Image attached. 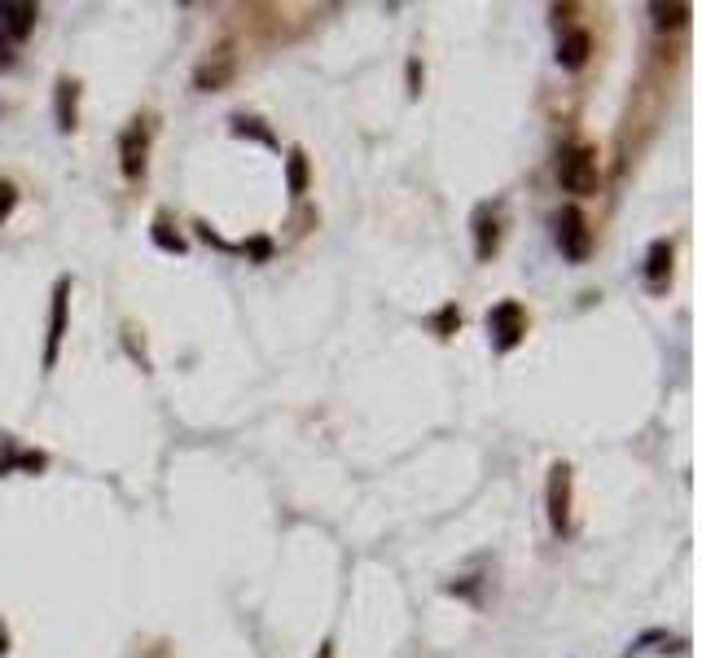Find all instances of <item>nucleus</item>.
Masks as SVG:
<instances>
[{"label": "nucleus", "instance_id": "1", "mask_svg": "<svg viewBox=\"0 0 702 658\" xmlns=\"http://www.w3.org/2000/svg\"><path fill=\"white\" fill-rule=\"evenodd\" d=\"M557 180H562V189L575 193V198L598 193V180H602L598 150H593V145H571V150H562V159H557Z\"/></svg>", "mask_w": 702, "mask_h": 658}, {"label": "nucleus", "instance_id": "2", "mask_svg": "<svg viewBox=\"0 0 702 658\" xmlns=\"http://www.w3.org/2000/svg\"><path fill=\"white\" fill-rule=\"evenodd\" d=\"M553 225H557V246H562V255H566V260H575V264L589 260V251H593V233H589V219H584V211H579V206H562Z\"/></svg>", "mask_w": 702, "mask_h": 658}, {"label": "nucleus", "instance_id": "3", "mask_svg": "<svg viewBox=\"0 0 702 658\" xmlns=\"http://www.w3.org/2000/svg\"><path fill=\"white\" fill-rule=\"evenodd\" d=\"M488 334H492L497 352H514V347L523 343V334H527V312H523L514 299L497 303V307L488 312Z\"/></svg>", "mask_w": 702, "mask_h": 658}, {"label": "nucleus", "instance_id": "4", "mask_svg": "<svg viewBox=\"0 0 702 658\" xmlns=\"http://www.w3.org/2000/svg\"><path fill=\"white\" fill-rule=\"evenodd\" d=\"M549 527L557 535L571 531V466L566 461H557L549 470Z\"/></svg>", "mask_w": 702, "mask_h": 658}, {"label": "nucleus", "instance_id": "5", "mask_svg": "<svg viewBox=\"0 0 702 658\" xmlns=\"http://www.w3.org/2000/svg\"><path fill=\"white\" fill-rule=\"evenodd\" d=\"M233 75H238V53H228V49H215L198 71H193V84L202 92H220L233 84Z\"/></svg>", "mask_w": 702, "mask_h": 658}, {"label": "nucleus", "instance_id": "6", "mask_svg": "<svg viewBox=\"0 0 702 658\" xmlns=\"http://www.w3.org/2000/svg\"><path fill=\"white\" fill-rule=\"evenodd\" d=\"M146 154H150V137L141 124H133L124 137H120V167L128 180H141L146 176Z\"/></svg>", "mask_w": 702, "mask_h": 658}, {"label": "nucleus", "instance_id": "7", "mask_svg": "<svg viewBox=\"0 0 702 658\" xmlns=\"http://www.w3.org/2000/svg\"><path fill=\"white\" fill-rule=\"evenodd\" d=\"M66 299H71V281H58V290H53V316H49V343H45V369L58 365V347L66 339Z\"/></svg>", "mask_w": 702, "mask_h": 658}, {"label": "nucleus", "instance_id": "8", "mask_svg": "<svg viewBox=\"0 0 702 658\" xmlns=\"http://www.w3.org/2000/svg\"><path fill=\"white\" fill-rule=\"evenodd\" d=\"M501 246V219H497V206H479L475 211V255L479 260H492Z\"/></svg>", "mask_w": 702, "mask_h": 658}, {"label": "nucleus", "instance_id": "9", "mask_svg": "<svg viewBox=\"0 0 702 658\" xmlns=\"http://www.w3.org/2000/svg\"><path fill=\"white\" fill-rule=\"evenodd\" d=\"M0 18H5V27H10L14 45H23V40L36 31L40 10H36V5H27V0H5V5H0Z\"/></svg>", "mask_w": 702, "mask_h": 658}, {"label": "nucleus", "instance_id": "10", "mask_svg": "<svg viewBox=\"0 0 702 658\" xmlns=\"http://www.w3.org/2000/svg\"><path fill=\"white\" fill-rule=\"evenodd\" d=\"M53 105H58V128L71 132L79 124V79L62 75L58 79V92H53Z\"/></svg>", "mask_w": 702, "mask_h": 658}, {"label": "nucleus", "instance_id": "11", "mask_svg": "<svg viewBox=\"0 0 702 658\" xmlns=\"http://www.w3.org/2000/svg\"><path fill=\"white\" fill-rule=\"evenodd\" d=\"M672 281V242H654L645 255V286L650 294H663Z\"/></svg>", "mask_w": 702, "mask_h": 658}, {"label": "nucleus", "instance_id": "12", "mask_svg": "<svg viewBox=\"0 0 702 658\" xmlns=\"http://www.w3.org/2000/svg\"><path fill=\"white\" fill-rule=\"evenodd\" d=\"M589 53H593V36H589V31H571V36H562V45H557V62H562L566 71H579L584 62H589Z\"/></svg>", "mask_w": 702, "mask_h": 658}, {"label": "nucleus", "instance_id": "13", "mask_svg": "<svg viewBox=\"0 0 702 658\" xmlns=\"http://www.w3.org/2000/svg\"><path fill=\"white\" fill-rule=\"evenodd\" d=\"M286 180H290V193H294V198L308 193V154H303V150H290V159H286Z\"/></svg>", "mask_w": 702, "mask_h": 658}, {"label": "nucleus", "instance_id": "14", "mask_svg": "<svg viewBox=\"0 0 702 658\" xmlns=\"http://www.w3.org/2000/svg\"><path fill=\"white\" fill-rule=\"evenodd\" d=\"M650 14H654L659 27H685L693 10H689V5H650Z\"/></svg>", "mask_w": 702, "mask_h": 658}, {"label": "nucleus", "instance_id": "15", "mask_svg": "<svg viewBox=\"0 0 702 658\" xmlns=\"http://www.w3.org/2000/svg\"><path fill=\"white\" fill-rule=\"evenodd\" d=\"M233 137H255V141H264V145H277V137H273L268 128H260V119H247V115L233 119Z\"/></svg>", "mask_w": 702, "mask_h": 658}, {"label": "nucleus", "instance_id": "16", "mask_svg": "<svg viewBox=\"0 0 702 658\" xmlns=\"http://www.w3.org/2000/svg\"><path fill=\"white\" fill-rule=\"evenodd\" d=\"M154 242H159L163 251H176V255L185 251V238H180V233H172L167 219H159V225H154Z\"/></svg>", "mask_w": 702, "mask_h": 658}, {"label": "nucleus", "instance_id": "17", "mask_svg": "<svg viewBox=\"0 0 702 658\" xmlns=\"http://www.w3.org/2000/svg\"><path fill=\"white\" fill-rule=\"evenodd\" d=\"M14 206H18V189H14V180H0V225L14 215Z\"/></svg>", "mask_w": 702, "mask_h": 658}, {"label": "nucleus", "instance_id": "18", "mask_svg": "<svg viewBox=\"0 0 702 658\" xmlns=\"http://www.w3.org/2000/svg\"><path fill=\"white\" fill-rule=\"evenodd\" d=\"M14 36H10V27H5V18H0V71H10L14 66Z\"/></svg>", "mask_w": 702, "mask_h": 658}, {"label": "nucleus", "instance_id": "19", "mask_svg": "<svg viewBox=\"0 0 702 658\" xmlns=\"http://www.w3.org/2000/svg\"><path fill=\"white\" fill-rule=\"evenodd\" d=\"M452 325H461V312H456V307H443V312H439V320H435L439 339H448V334H452Z\"/></svg>", "mask_w": 702, "mask_h": 658}, {"label": "nucleus", "instance_id": "20", "mask_svg": "<svg viewBox=\"0 0 702 658\" xmlns=\"http://www.w3.org/2000/svg\"><path fill=\"white\" fill-rule=\"evenodd\" d=\"M268 251H273V246H268L264 238H260V242H251V255H255V260H268Z\"/></svg>", "mask_w": 702, "mask_h": 658}, {"label": "nucleus", "instance_id": "21", "mask_svg": "<svg viewBox=\"0 0 702 658\" xmlns=\"http://www.w3.org/2000/svg\"><path fill=\"white\" fill-rule=\"evenodd\" d=\"M10 654V632H5V623H0V658Z\"/></svg>", "mask_w": 702, "mask_h": 658}, {"label": "nucleus", "instance_id": "22", "mask_svg": "<svg viewBox=\"0 0 702 658\" xmlns=\"http://www.w3.org/2000/svg\"><path fill=\"white\" fill-rule=\"evenodd\" d=\"M316 658H334V645H329V641H325V645H321V649H316Z\"/></svg>", "mask_w": 702, "mask_h": 658}]
</instances>
